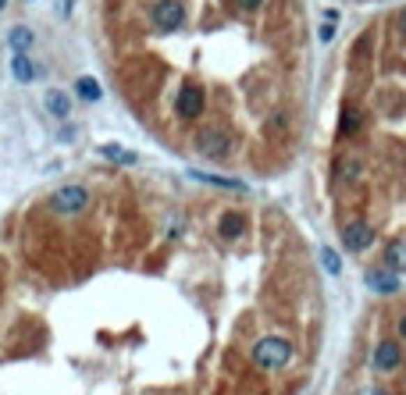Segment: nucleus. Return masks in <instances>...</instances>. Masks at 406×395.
<instances>
[{
	"instance_id": "nucleus-1",
	"label": "nucleus",
	"mask_w": 406,
	"mask_h": 395,
	"mask_svg": "<svg viewBox=\"0 0 406 395\" xmlns=\"http://www.w3.org/2000/svg\"><path fill=\"white\" fill-rule=\"evenodd\" d=\"M292 360V346L286 342V339H260L257 346H253V363L257 367H264V371H278V367H286V363Z\"/></svg>"
},
{
	"instance_id": "nucleus-2",
	"label": "nucleus",
	"mask_w": 406,
	"mask_h": 395,
	"mask_svg": "<svg viewBox=\"0 0 406 395\" xmlns=\"http://www.w3.org/2000/svg\"><path fill=\"white\" fill-rule=\"evenodd\" d=\"M193 146H196V154H203L207 161H221V157H228V150H232V136L225 129H217V125H207V129L196 132Z\"/></svg>"
},
{
	"instance_id": "nucleus-3",
	"label": "nucleus",
	"mask_w": 406,
	"mask_h": 395,
	"mask_svg": "<svg viewBox=\"0 0 406 395\" xmlns=\"http://www.w3.org/2000/svg\"><path fill=\"white\" fill-rule=\"evenodd\" d=\"M50 207L57 210V214H82V210L89 207V193L82 186H61L54 196H50Z\"/></svg>"
},
{
	"instance_id": "nucleus-4",
	"label": "nucleus",
	"mask_w": 406,
	"mask_h": 395,
	"mask_svg": "<svg viewBox=\"0 0 406 395\" xmlns=\"http://www.w3.org/2000/svg\"><path fill=\"white\" fill-rule=\"evenodd\" d=\"M150 18H153V25H157L161 33H175V29H182V22H185V8L178 4V0H157L153 11H150Z\"/></svg>"
},
{
	"instance_id": "nucleus-5",
	"label": "nucleus",
	"mask_w": 406,
	"mask_h": 395,
	"mask_svg": "<svg viewBox=\"0 0 406 395\" xmlns=\"http://www.w3.org/2000/svg\"><path fill=\"white\" fill-rule=\"evenodd\" d=\"M342 242H346L350 253H364L367 246H374V228L367 221H350L342 228Z\"/></svg>"
},
{
	"instance_id": "nucleus-6",
	"label": "nucleus",
	"mask_w": 406,
	"mask_h": 395,
	"mask_svg": "<svg viewBox=\"0 0 406 395\" xmlns=\"http://www.w3.org/2000/svg\"><path fill=\"white\" fill-rule=\"evenodd\" d=\"M175 111L182 118H200L203 114V89L200 86H185L178 93V100H175Z\"/></svg>"
},
{
	"instance_id": "nucleus-7",
	"label": "nucleus",
	"mask_w": 406,
	"mask_h": 395,
	"mask_svg": "<svg viewBox=\"0 0 406 395\" xmlns=\"http://www.w3.org/2000/svg\"><path fill=\"white\" fill-rule=\"evenodd\" d=\"M370 363H374V371L389 374V371H396L399 363H403V349H399L396 342H378V349H374Z\"/></svg>"
},
{
	"instance_id": "nucleus-8",
	"label": "nucleus",
	"mask_w": 406,
	"mask_h": 395,
	"mask_svg": "<svg viewBox=\"0 0 406 395\" xmlns=\"http://www.w3.org/2000/svg\"><path fill=\"white\" fill-rule=\"evenodd\" d=\"M364 282L374 289V292H382V296H392V292H399V275L392 267H378V271H367L364 275Z\"/></svg>"
},
{
	"instance_id": "nucleus-9",
	"label": "nucleus",
	"mask_w": 406,
	"mask_h": 395,
	"mask_svg": "<svg viewBox=\"0 0 406 395\" xmlns=\"http://www.w3.org/2000/svg\"><path fill=\"white\" fill-rule=\"evenodd\" d=\"M11 75H15L18 82H33V79H40V68H36L25 54H15V57H11Z\"/></svg>"
},
{
	"instance_id": "nucleus-10",
	"label": "nucleus",
	"mask_w": 406,
	"mask_h": 395,
	"mask_svg": "<svg viewBox=\"0 0 406 395\" xmlns=\"http://www.w3.org/2000/svg\"><path fill=\"white\" fill-rule=\"evenodd\" d=\"M189 178L207 182V186H217V189H235V193H246V186H242L239 178H221V175H207V171H189Z\"/></svg>"
},
{
	"instance_id": "nucleus-11",
	"label": "nucleus",
	"mask_w": 406,
	"mask_h": 395,
	"mask_svg": "<svg viewBox=\"0 0 406 395\" xmlns=\"http://www.w3.org/2000/svg\"><path fill=\"white\" fill-rule=\"evenodd\" d=\"M217 232H221V239H239L246 232V218L242 214H221V221H217Z\"/></svg>"
},
{
	"instance_id": "nucleus-12",
	"label": "nucleus",
	"mask_w": 406,
	"mask_h": 395,
	"mask_svg": "<svg viewBox=\"0 0 406 395\" xmlns=\"http://www.w3.org/2000/svg\"><path fill=\"white\" fill-rule=\"evenodd\" d=\"M385 267L392 271H406V239H392L385 250Z\"/></svg>"
},
{
	"instance_id": "nucleus-13",
	"label": "nucleus",
	"mask_w": 406,
	"mask_h": 395,
	"mask_svg": "<svg viewBox=\"0 0 406 395\" xmlns=\"http://www.w3.org/2000/svg\"><path fill=\"white\" fill-rule=\"evenodd\" d=\"M8 47L15 54H25L29 47H33V29H29V25H15L11 33H8Z\"/></svg>"
},
{
	"instance_id": "nucleus-14",
	"label": "nucleus",
	"mask_w": 406,
	"mask_h": 395,
	"mask_svg": "<svg viewBox=\"0 0 406 395\" xmlns=\"http://www.w3.org/2000/svg\"><path fill=\"white\" fill-rule=\"evenodd\" d=\"M360 125H364V114H360L357 107H342L338 132H342V136H357V132H360Z\"/></svg>"
},
{
	"instance_id": "nucleus-15",
	"label": "nucleus",
	"mask_w": 406,
	"mask_h": 395,
	"mask_svg": "<svg viewBox=\"0 0 406 395\" xmlns=\"http://www.w3.org/2000/svg\"><path fill=\"white\" fill-rule=\"evenodd\" d=\"M47 111H50L54 118H68V111H72V97H68V93H61V89H50V93H47Z\"/></svg>"
},
{
	"instance_id": "nucleus-16",
	"label": "nucleus",
	"mask_w": 406,
	"mask_h": 395,
	"mask_svg": "<svg viewBox=\"0 0 406 395\" xmlns=\"http://www.w3.org/2000/svg\"><path fill=\"white\" fill-rule=\"evenodd\" d=\"M335 175H338L342 182H357V178L364 175V164H360L357 157H338V164H335Z\"/></svg>"
},
{
	"instance_id": "nucleus-17",
	"label": "nucleus",
	"mask_w": 406,
	"mask_h": 395,
	"mask_svg": "<svg viewBox=\"0 0 406 395\" xmlns=\"http://www.w3.org/2000/svg\"><path fill=\"white\" fill-rule=\"evenodd\" d=\"M75 93H79V100H89V104L104 97V93H100V82H97V79H89V75H82V79L75 82Z\"/></svg>"
},
{
	"instance_id": "nucleus-18",
	"label": "nucleus",
	"mask_w": 406,
	"mask_h": 395,
	"mask_svg": "<svg viewBox=\"0 0 406 395\" xmlns=\"http://www.w3.org/2000/svg\"><path fill=\"white\" fill-rule=\"evenodd\" d=\"M100 154H104L107 161H121V164H136V154H132V150H125V146H118V143H107V146H100Z\"/></svg>"
},
{
	"instance_id": "nucleus-19",
	"label": "nucleus",
	"mask_w": 406,
	"mask_h": 395,
	"mask_svg": "<svg viewBox=\"0 0 406 395\" xmlns=\"http://www.w3.org/2000/svg\"><path fill=\"white\" fill-rule=\"evenodd\" d=\"M321 260H325V271H328V275H338V271H342V264H338V253L335 250H321Z\"/></svg>"
},
{
	"instance_id": "nucleus-20",
	"label": "nucleus",
	"mask_w": 406,
	"mask_h": 395,
	"mask_svg": "<svg viewBox=\"0 0 406 395\" xmlns=\"http://www.w3.org/2000/svg\"><path fill=\"white\" fill-rule=\"evenodd\" d=\"M235 4H239L242 11H257V8L264 4V0H235Z\"/></svg>"
},
{
	"instance_id": "nucleus-21",
	"label": "nucleus",
	"mask_w": 406,
	"mask_h": 395,
	"mask_svg": "<svg viewBox=\"0 0 406 395\" xmlns=\"http://www.w3.org/2000/svg\"><path fill=\"white\" fill-rule=\"evenodd\" d=\"M321 40H325V43H331V40H335V29H331V25H325V29H321Z\"/></svg>"
},
{
	"instance_id": "nucleus-22",
	"label": "nucleus",
	"mask_w": 406,
	"mask_h": 395,
	"mask_svg": "<svg viewBox=\"0 0 406 395\" xmlns=\"http://www.w3.org/2000/svg\"><path fill=\"white\" fill-rule=\"evenodd\" d=\"M399 36L406 40V8H403V15H399Z\"/></svg>"
},
{
	"instance_id": "nucleus-23",
	"label": "nucleus",
	"mask_w": 406,
	"mask_h": 395,
	"mask_svg": "<svg viewBox=\"0 0 406 395\" xmlns=\"http://www.w3.org/2000/svg\"><path fill=\"white\" fill-rule=\"evenodd\" d=\"M399 339H403V342H406V314H403V317H399Z\"/></svg>"
},
{
	"instance_id": "nucleus-24",
	"label": "nucleus",
	"mask_w": 406,
	"mask_h": 395,
	"mask_svg": "<svg viewBox=\"0 0 406 395\" xmlns=\"http://www.w3.org/2000/svg\"><path fill=\"white\" fill-rule=\"evenodd\" d=\"M370 395H389V392H385V388H374V392H370Z\"/></svg>"
}]
</instances>
